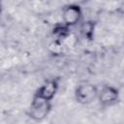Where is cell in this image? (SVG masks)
Here are the masks:
<instances>
[{
  "mask_svg": "<svg viewBox=\"0 0 124 124\" xmlns=\"http://www.w3.org/2000/svg\"><path fill=\"white\" fill-rule=\"evenodd\" d=\"M50 109H51V102L44 100L34 95L30 104L28 115L34 121H42L49 114Z\"/></svg>",
  "mask_w": 124,
  "mask_h": 124,
  "instance_id": "6da1fadb",
  "label": "cell"
},
{
  "mask_svg": "<svg viewBox=\"0 0 124 124\" xmlns=\"http://www.w3.org/2000/svg\"><path fill=\"white\" fill-rule=\"evenodd\" d=\"M99 89L92 83L83 82L75 89V99L80 105H89L98 99Z\"/></svg>",
  "mask_w": 124,
  "mask_h": 124,
  "instance_id": "7a4b0ae2",
  "label": "cell"
},
{
  "mask_svg": "<svg viewBox=\"0 0 124 124\" xmlns=\"http://www.w3.org/2000/svg\"><path fill=\"white\" fill-rule=\"evenodd\" d=\"M82 17V11L79 5L69 4L62 10V22L69 27L75 26L80 22Z\"/></svg>",
  "mask_w": 124,
  "mask_h": 124,
  "instance_id": "3957f363",
  "label": "cell"
},
{
  "mask_svg": "<svg viewBox=\"0 0 124 124\" xmlns=\"http://www.w3.org/2000/svg\"><path fill=\"white\" fill-rule=\"evenodd\" d=\"M59 88V78H49L47 80H46L36 91V93L34 95L51 102L53 100V98L55 97L57 91Z\"/></svg>",
  "mask_w": 124,
  "mask_h": 124,
  "instance_id": "277c9868",
  "label": "cell"
},
{
  "mask_svg": "<svg viewBox=\"0 0 124 124\" xmlns=\"http://www.w3.org/2000/svg\"><path fill=\"white\" fill-rule=\"evenodd\" d=\"M101 106L109 107L119 100V91L112 85H104L98 93V99Z\"/></svg>",
  "mask_w": 124,
  "mask_h": 124,
  "instance_id": "5b68a950",
  "label": "cell"
},
{
  "mask_svg": "<svg viewBox=\"0 0 124 124\" xmlns=\"http://www.w3.org/2000/svg\"><path fill=\"white\" fill-rule=\"evenodd\" d=\"M70 28L68 25L64 24L63 22L62 23H58L56 24L53 29H52V35L54 37V41H57V42H60V43H63L64 40L68 39V37L70 36Z\"/></svg>",
  "mask_w": 124,
  "mask_h": 124,
  "instance_id": "8992f818",
  "label": "cell"
},
{
  "mask_svg": "<svg viewBox=\"0 0 124 124\" xmlns=\"http://www.w3.org/2000/svg\"><path fill=\"white\" fill-rule=\"evenodd\" d=\"M94 31H95V22L93 20H85L81 22L79 27V32L84 39L92 41L94 38Z\"/></svg>",
  "mask_w": 124,
  "mask_h": 124,
  "instance_id": "52a82bcc",
  "label": "cell"
}]
</instances>
